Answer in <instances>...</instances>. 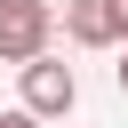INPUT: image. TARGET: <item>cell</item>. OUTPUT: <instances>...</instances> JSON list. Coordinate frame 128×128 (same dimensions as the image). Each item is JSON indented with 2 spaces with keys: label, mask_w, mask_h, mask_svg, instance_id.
I'll list each match as a JSON object with an SVG mask.
<instances>
[{
  "label": "cell",
  "mask_w": 128,
  "mask_h": 128,
  "mask_svg": "<svg viewBox=\"0 0 128 128\" xmlns=\"http://www.w3.org/2000/svg\"><path fill=\"white\" fill-rule=\"evenodd\" d=\"M56 32V8L48 0H0V64H32Z\"/></svg>",
  "instance_id": "6da1fadb"
},
{
  "label": "cell",
  "mask_w": 128,
  "mask_h": 128,
  "mask_svg": "<svg viewBox=\"0 0 128 128\" xmlns=\"http://www.w3.org/2000/svg\"><path fill=\"white\" fill-rule=\"evenodd\" d=\"M16 72H24V112H32V120H64V112L80 104L72 64H48V48H40L32 64H16Z\"/></svg>",
  "instance_id": "7a4b0ae2"
},
{
  "label": "cell",
  "mask_w": 128,
  "mask_h": 128,
  "mask_svg": "<svg viewBox=\"0 0 128 128\" xmlns=\"http://www.w3.org/2000/svg\"><path fill=\"white\" fill-rule=\"evenodd\" d=\"M64 32L80 48H120L128 40V0H64Z\"/></svg>",
  "instance_id": "3957f363"
},
{
  "label": "cell",
  "mask_w": 128,
  "mask_h": 128,
  "mask_svg": "<svg viewBox=\"0 0 128 128\" xmlns=\"http://www.w3.org/2000/svg\"><path fill=\"white\" fill-rule=\"evenodd\" d=\"M0 128H40V120H32L24 104H16V112H0Z\"/></svg>",
  "instance_id": "277c9868"
},
{
  "label": "cell",
  "mask_w": 128,
  "mask_h": 128,
  "mask_svg": "<svg viewBox=\"0 0 128 128\" xmlns=\"http://www.w3.org/2000/svg\"><path fill=\"white\" fill-rule=\"evenodd\" d=\"M120 88H128V48H120Z\"/></svg>",
  "instance_id": "5b68a950"
}]
</instances>
